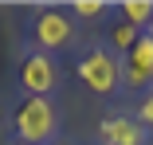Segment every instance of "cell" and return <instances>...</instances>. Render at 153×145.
I'll use <instances>...</instances> for the list:
<instances>
[{"instance_id": "obj_5", "label": "cell", "mask_w": 153, "mask_h": 145, "mask_svg": "<svg viewBox=\"0 0 153 145\" xmlns=\"http://www.w3.org/2000/svg\"><path fill=\"white\" fill-rule=\"evenodd\" d=\"M122 82L130 90H141V86H153V39L141 32V39L126 51V63H122Z\"/></svg>"}, {"instance_id": "obj_6", "label": "cell", "mask_w": 153, "mask_h": 145, "mask_svg": "<svg viewBox=\"0 0 153 145\" xmlns=\"http://www.w3.org/2000/svg\"><path fill=\"white\" fill-rule=\"evenodd\" d=\"M98 141L102 145H145L149 141V129L137 118L110 114V118H102V126H98Z\"/></svg>"}, {"instance_id": "obj_11", "label": "cell", "mask_w": 153, "mask_h": 145, "mask_svg": "<svg viewBox=\"0 0 153 145\" xmlns=\"http://www.w3.org/2000/svg\"><path fill=\"white\" fill-rule=\"evenodd\" d=\"M51 145H75V141H67V137H55V141H51Z\"/></svg>"}, {"instance_id": "obj_12", "label": "cell", "mask_w": 153, "mask_h": 145, "mask_svg": "<svg viewBox=\"0 0 153 145\" xmlns=\"http://www.w3.org/2000/svg\"><path fill=\"white\" fill-rule=\"evenodd\" d=\"M145 36H149V39H153V20H149V27H145Z\"/></svg>"}, {"instance_id": "obj_9", "label": "cell", "mask_w": 153, "mask_h": 145, "mask_svg": "<svg viewBox=\"0 0 153 145\" xmlns=\"http://www.w3.org/2000/svg\"><path fill=\"white\" fill-rule=\"evenodd\" d=\"M106 8H110L106 0H75V4H71V12H75L79 20H98Z\"/></svg>"}, {"instance_id": "obj_7", "label": "cell", "mask_w": 153, "mask_h": 145, "mask_svg": "<svg viewBox=\"0 0 153 145\" xmlns=\"http://www.w3.org/2000/svg\"><path fill=\"white\" fill-rule=\"evenodd\" d=\"M122 24H130L137 27V32H145L149 20H153V0H122Z\"/></svg>"}, {"instance_id": "obj_1", "label": "cell", "mask_w": 153, "mask_h": 145, "mask_svg": "<svg viewBox=\"0 0 153 145\" xmlns=\"http://www.w3.org/2000/svg\"><path fill=\"white\" fill-rule=\"evenodd\" d=\"M12 126L20 145H51L59 137V110L51 98H24Z\"/></svg>"}, {"instance_id": "obj_8", "label": "cell", "mask_w": 153, "mask_h": 145, "mask_svg": "<svg viewBox=\"0 0 153 145\" xmlns=\"http://www.w3.org/2000/svg\"><path fill=\"white\" fill-rule=\"evenodd\" d=\"M137 39H141V32H137V27H130V24H114V27H110V47L122 51V55H126Z\"/></svg>"}, {"instance_id": "obj_2", "label": "cell", "mask_w": 153, "mask_h": 145, "mask_svg": "<svg viewBox=\"0 0 153 145\" xmlns=\"http://www.w3.org/2000/svg\"><path fill=\"white\" fill-rule=\"evenodd\" d=\"M79 78L94 94H114L122 86V63H118V55L110 47H90L79 59Z\"/></svg>"}, {"instance_id": "obj_10", "label": "cell", "mask_w": 153, "mask_h": 145, "mask_svg": "<svg viewBox=\"0 0 153 145\" xmlns=\"http://www.w3.org/2000/svg\"><path fill=\"white\" fill-rule=\"evenodd\" d=\"M137 122L145 126V129H153V90L141 98V106H137Z\"/></svg>"}, {"instance_id": "obj_4", "label": "cell", "mask_w": 153, "mask_h": 145, "mask_svg": "<svg viewBox=\"0 0 153 145\" xmlns=\"http://www.w3.org/2000/svg\"><path fill=\"white\" fill-rule=\"evenodd\" d=\"M20 86L27 98H47L59 86V63L43 51H27L20 63Z\"/></svg>"}, {"instance_id": "obj_3", "label": "cell", "mask_w": 153, "mask_h": 145, "mask_svg": "<svg viewBox=\"0 0 153 145\" xmlns=\"http://www.w3.org/2000/svg\"><path fill=\"white\" fill-rule=\"evenodd\" d=\"M32 39H36V51H43V55L59 51V47H71L75 43V20L63 8H43L32 20Z\"/></svg>"}]
</instances>
